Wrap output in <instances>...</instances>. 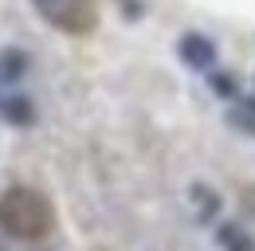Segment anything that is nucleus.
I'll return each instance as SVG.
<instances>
[{"instance_id": "1", "label": "nucleus", "mask_w": 255, "mask_h": 251, "mask_svg": "<svg viewBox=\"0 0 255 251\" xmlns=\"http://www.w3.org/2000/svg\"><path fill=\"white\" fill-rule=\"evenodd\" d=\"M55 224V212L43 192L28 185H12L0 196V232L12 240H43Z\"/></svg>"}, {"instance_id": "2", "label": "nucleus", "mask_w": 255, "mask_h": 251, "mask_svg": "<svg viewBox=\"0 0 255 251\" xmlns=\"http://www.w3.org/2000/svg\"><path fill=\"white\" fill-rule=\"evenodd\" d=\"M32 4L39 8V16L47 24H55L59 31H71V35L91 31L98 20L95 0H32Z\"/></svg>"}, {"instance_id": "3", "label": "nucleus", "mask_w": 255, "mask_h": 251, "mask_svg": "<svg viewBox=\"0 0 255 251\" xmlns=\"http://www.w3.org/2000/svg\"><path fill=\"white\" fill-rule=\"evenodd\" d=\"M177 55H181L185 67L208 75V71L216 67V43H212L204 31H185V35H181V43H177Z\"/></svg>"}, {"instance_id": "4", "label": "nucleus", "mask_w": 255, "mask_h": 251, "mask_svg": "<svg viewBox=\"0 0 255 251\" xmlns=\"http://www.w3.org/2000/svg\"><path fill=\"white\" fill-rule=\"evenodd\" d=\"M228 126H236L240 133L255 137V94H236L228 106Z\"/></svg>"}, {"instance_id": "5", "label": "nucleus", "mask_w": 255, "mask_h": 251, "mask_svg": "<svg viewBox=\"0 0 255 251\" xmlns=\"http://www.w3.org/2000/svg\"><path fill=\"white\" fill-rule=\"evenodd\" d=\"M216 240H220L224 251H255V236H252V232H244L240 224H220Z\"/></svg>"}, {"instance_id": "6", "label": "nucleus", "mask_w": 255, "mask_h": 251, "mask_svg": "<svg viewBox=\"0 0 255 251\" xmlns=\"http://www.w3.org/2000/svg\"><path fill=\"white\" fill-rule=\"evenodd\" d=\"M24 71H28V55H24L20 47H8V51H0V79H4V83H16V79H24Z\"/></svg>"}, {"instance_id": "7", "label": "nucleus", "mask_w": 255, "mask_h": 251, "mask_svg": "<svg viewBox=\"0 0 255 251\" xmlns=\"http://www.w3.org/2000/svg\"><path fill=\"white\" fill-rule=\"evenodd\" d=\"M192 200H196V216L200 220H212L220 212V196H216L208 185H192Z\"/></svg>"}, {"instance_id": "8", "label": "nucleus", "mask_w": 255, "mask_h": 251, "mask_svg": "<svg viewBox=\"0 0 255 251\" xmlns=\"http://www.w3.org/2000/svg\"><path fill=\"white\" fill-rule=\"evenodd\" d=\"M4 118H8L12 126H28L35 118V110H32L28 98H8V102H4Z\"/></svg>"}, {"instance_id": "9", "label": "nucleus", "mask_w": 255, "mask_h": 251, "mask_svg": "<svg viewBox=\"0 0 255 251\" xmlns=\"http://www.w3.org/2000/svg\"><path fill=\"white\" fill-rule=\"evenodd\" d=\"M212 87L220 94H228V98H236V83H232V75H212Z\"/></svg>"}, {"instance_id": "10", "label": "nucleus", "mask_w": 255, "mask_h": 251, "mask_svg": "<svg viewBox=\"0 0 255 251\" xmlns=\"http://www.w3.org/2000/svg\"><path fill=\"white\" fill-rule=\"evenodd\" d=\"M244 204H248V212H255V188H248V192H244Z\"/></svg>"}, {"instance_id": "11", "label": "nucleus", "mask_w": 255, "mask_h": 251, "mask_svg": "<svg viewBox=\"0 0 255 251\" xmlns=\"http://www.w3.org/2000/svg\"><path fill=\"white\" fill-rule=\"evenodd\" d=\"M0 251H8V248H4V244H0Z\"/></svg>"}]
</instances>
